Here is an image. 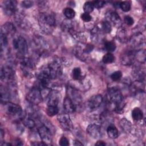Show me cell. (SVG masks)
Here are the masks:
<instances>
[{"instance_id":"1","label":"cell","mask_w":146,"mask_h":146,"mask_svg":"<svg viewBox=\"0 0 146 146\" xmlns=\"http://www.w3.org/2000/svg\"><path fill=\"white\" fill-rule=\"evenodd\" d=\"M107 99L108 102L113 105H115V111L117 112H121L124 107L123 103V98L120 91L115 87L110 88L107 92Z\"/></svg>"},{"instance_id":"2","label":"cell","mask_w":146,"mask_h":146,"mask_svg":"<svg viewBox=\"0 0 146 146\" xmlns=\"http://www.w3.org/2000/svg\"><path fill=\"white\" fill-rule=\"evenodd\" d=\"M38 22L40 29L46 34H51L55 27L56 21L53 14L41 13L38 17Z\"/></svg>"},{"instance_id":"3","label":"cell","mask_w":146,"mask_h":146,"mask_svg":"<svg viewBox=\"0 0 146 146\" xmlns=\"http://www.w3.org/2000/svg\"><path fill=\"white\" fill-rule=\"evenodd\" d=\"M5 111L8 115L18 117L21 120H22L26 116V114L23 112L21 107L13 103L8 102L5 103Z\"/></svg>"},{"instance_id":"4","label":"cell","mask_w":146,"mask_h":146,"mask_svg":"<svg viewBox=\"0 0 146 146\" xmlns=\"http://www.w3.org/2000/svg\"><path fill=\"white\" fill-rule=\"evenodd\" d=\"M46 68L51 79L59 78L62 74V64L59 60H54L46 66Z\"/></svg>"},{"instance_id":"5","label":"cell","mask_w":146,"mask_h":146,"mask_svg":"<svg viewBox=\"0 0 146 146\" xmlns=\"http://www.w3.org/2000/svg\"><path fill=\"white\" fill-rule=\"evenodd\" d=\"M26 99L30 104L34 105L39 104L42 101L41 90L36 87H34L27 94Z\"/></svg>"},{"instance_id":"6","label":"cell","mask_w":146,"mask_h":146,"mask_svg":"<svg viewBox=\"0 0 146 146\" xmlns=\"http://www.w3.org/2000/svg\"><path fill=\"white\" fill-rule=\"evenodd\" d=\"M67 94L68 97L72 100L75 108L77 106H80L82 103V97L80 92L73 87L68 86L67 88Z\"/></svg>"},{"instance_id":"7","label":"cell","mask_w":146,"mask_h":146,"mask_svg":"<svg viewBox=\"0 0 146 146\" xmlns=\"http://www.w3.org/2000/svg\"><path fill=\"white\" fill-rule=\"evenodd\" d=\"M38 132L42 141L46 145H50L51 144L52 133L48 127L46 125H42L38 128Z\"/></svg>"},{"instance_id":"8","label":"cell","mask_w":146,"mask_h":146,"mask_svg":"<svg viewBox=\"0 0 146 146\" xmlns=\"http://www.w3.org/2000/svg\"><path fill=\"white\" fill-rule=\"evenodd\" d=\"M14 48L17 50L21 55H25L27 52L28 46L26 39L20 36L18 38L14 39L13 42Z\"/></svg>"},{"instance_id":"9","label":"cell","mask_w":146,"mask_h":146,"mask_svg":"<svg viewBox=\"0 0 146 146\" xmlns=\"http://www.w3.org/2000/svg\"><path fill=\"white\" fill-rule=\"evenodd\" d=\"M145 37L140 32H136L128 40L131 46L134 48H138L145 44Z\"/></svg>"},{"instance_id":"10","label":"cell","mask_w":146,"mask_h":146,"mask_svg":"<svg viewBox=\"0 0 146 146\" xmlns=\"http://www.w3.org/2000/svg\"><path fill=\"white\" fill-rule=\"evenodd\" d=\"M1 80H6L13 84L14 79V71L11 67L9 66H4L1 70Z\"/></svg>"},{"instance_id":"11","label":"cell","mask_w":146,"mask_h":146,"mask_svg":"<svg viewBox=\"0 0 146 146\" xmlns=\"http://www.w3.org/2000/svg\"><path fill=\"white\" fill-rule=\"evenodd\" d=\"M17 2L14 0H7L3 2L2 8L4 13L7 15H12L15 13Z\"/></svg>"},{"instance_id":"12","label":"cell","mask_w":146,"mask_h":146,"mask_svg":"<svg viewBox=\"0 0 146 146\" xmlns=\"http://www.w3.org/2000/svg\"><path fill=\"white\" fill-rule=\"evenodd\" d=\"M58 120L62 127L67 131H70L72 128V123L68 115L66 113L60 114L58 116Z\"/></svg>"},{"instance_id":"13","label":"cell","mask_w":146,"mask_h":146,"mask_svg":"<svg viewBox=\"0 0 146 146\" xmlns=\"http://www.w3.org/2000/svg\"><path fill=\"white\" fill-rule=\"evenodd\" d=\"M135 54L133 50H128L124 52L121 56V62L124 65H131L135 60Z\"/></svg>"},{"instance_id":"14","label":"cell","mask_w":146,"mask_h":146,"mask_svg":"<svg viewBox=\"0 0 146 146\" xmlns=\"http://www.w3.org/2000/svg\"><path fill=\"white\" fill-rule=\"evenodd\" d=\"M88 134L94 139H99L102 136V131L100 125L96 124H91L87 128Z\"/></svg>"},{"instance_id":"15","label":"cell","mask_w":146,"mask_h":146,"mask_svg":"<svg viewBox=\"0 0 146 146\" xmlns=\"http://www.w3.org/2000/svg\"><path fill=\"white\" fill-rule=\"evenodd\" d=\"M103 102V98L100 95H95L91 97L87 102V106L91 110H94L100 107Z\"/></svg>"},{"instance_id":"16","label":"cell","mask_w":146,"mask_h":146,"mask_svg":"<svg viewBox=\"0 0 146 146\" xmlns=\"http://www.w3.org/2000/svg\"><path fill=\"white\" fill-rule=\"evenodd\" d=\"M60 93L57 90H51L48 94L47 106H58L60 101Z\"/></svg>"},{"instance_id":"17","label":"cell","mask_w":146,"mask_h":146,"mask_svg":"<svg viewBox=\"0 0 146 146\" xmlns=\"http://www.w3.org/2000/svg\"><path fill=\"white\" fill-rule=\"evenodd\" d=\"M106 17L108 19L113 23V24L117 27H120L121 25V20L120 16L115 11H110L106 14Z\"/></svg>"},{"instance_id":"18","label":"cell","mask_w":146,"mask_h":146,"mask_svg":"<svg viewBox=\"0 0 146 146\" xmlns=\"http://www.w3.org/2000/svg\"><path fill=\"white\" fill-rule=\"evenodd\" d=\"M16 29L11 22H6L3 24L1 28V33L6 35H11L15 33Z\"/></svg>"},{"instance_id":"19","label":"cell","mask_w":146,"mask_h":146,"mask_svg":"<svg viewBox=\"0 0 146 146\" xmlns=\"http://www.w3.org/2000/svg\"><path fill=\"white\" fill-rule=\"evenodd\" d=\"M34 40L36 46L39 48V52H40L41 51L42 52H43L48 48V45L47 43L43 38L40 37V36H35Z\"/></svg>"},{"instance_id":"20","label":"cell","mask_w":146,"mask_h":146,"mask_svg":"<svg viewBox=\"0 0 146 146\" xmlns=\"http://www.w3.org/2000/svg\"><path fill=\"white\" fill-rule=\"evenodd\" d=\"M63 108L67 113H71L75 111L76 108L72 100L67 96L63 101Z\"/></svg>"},{"instance_id":"21","label":"cell","mask_w":146,"mask_h":146,"mask_svg":"<svg viewBox=\"0 0 146 146\" xmlns=\"http://www.w3.org/2000/svg\"><path fill=\"white\" fill-rule=\"evenodd\" d=\"M132 75L136 81L143 82L145 77V71L140 67H136L132 71Z\"/></svg>"},{"instance_id":"22","label":"cell","mask_w":146,"mask_h":146,"mask_svg":"<svg viewBox=\"0 0 146 146\" xmlns=\"http://www.w3.org/2000/svg\"><path fill=\"white\" fill-rule=\"evenodd\" d=\"M10 93L9 90L3 86L0 87V97L2 103H6L9 102L10 98Z\"/></svg>"},{"instance_id":"23","label":"cell","mask_w":146,"mask_h":146,"mask_svg":"<svg viewBox=\"0 0 146 146\" xmlns=\"http://www.w3.org/2000/svg\"><path fill=\"white\" fill-rule=\"evenodd\" d=\"M120 125L121 129L127 133L131 132L133 129V126L131 123L125 118H123L120 121Z\"/></svg>"},{"instance_id":"24","label":"cell","mask_w":146,"mask_h":146,"mask_svg":"<svg viewBox=\"0 0 146 146\" xmlns=\"http://www.w3.org/2000/svg\"><path fill=\"white\" fill-rule=\"evenodd\" d=\"M62 29L63 31L69 32L70 34H73L74 33V26L72 24V22L67 19L64 21L62 23Z\"/></svg>"},{"instance_id":"25","label":"cell","mask_w":146,"mask_h":146,"mask_svg":"<svg viewBox=\"0 0 146 146\" xmlns=\"http://www.w3.org/2000/svg\"><path fill=\"white\" fill-rule=\"evenodd\" d=\"M116 36H117V39L119 40L120 42L121 43H125L128 42L129 40L127 31L124 29L120 28L117 32Z\"/></svg>"},{"instance_id":"26","label":"cell","mask_w":146,"mask_h":146,"mask_svg":"<svg viewBox=\"0 0 146 146\" xmlns=\"http://www.w3.org/2000/svg\"><path fill=\"white\" fill-rule=\"evenodd\" d=\"M107 132L110 138L114 139L118 137L119 132L116 127L113 125H109L107 128Z\"/></svg>"},{"instance_id":"27","label":"cell","mask_w":146,"mask_h":146,"mask_svg":"<svg viewBox=\"0 0 146 146\" xmlns=\"http://www.w3.org/2000/svg\"><path fill=\"white\" fill-rule=\"evenodd\" d=\"M146 59V52L144 49H140L138 50L135 54V59L137 60L141 63H144L145 62Z\"/></svg>"},{"instance_id":"28","label":"cell","mask_w":146,"mask_h":146,"mask_svg":"<svg viewBox=\"0 0 146 146\" xmlns=\"http://www.w3.org/2000/svg\"><path fill=\"white\" fill-rule=\"evenodd\" d=\"M74 53L75 55L76 56V58H78L81 60L84 61L87 58V56L86 55H87V54L84 51L83 49H82V48L79 47H76L74 49Z\"/></svg>"},{"instance_id":"29","label":"cell","mask_w":146,"mask_h":146,"mask_svg":"<svg viewBox=\"0 0 146 146\" xmlns=\"http://www.w3.org/2000/svg\"><path fill=\"white\" fill-rule=\"evenodd\" d=\"M132 117L135 121H140L143 118V113L139 108H135L132 111Z\"/></svg>"},{"instance_id":"30","label":"cell","mask_w":146,"mask_h":146,"mask_svg":"<svg viewBox=\"0 0 146 146\" xmlns=\"http://www.w3.org/2000/svg\"><path fill=\"white\" fill-rule=\"evenodd\" d=\"M22 123L27 128H29L30 129H32L33 128L35 125V123L34 121V120L32 119V117H27L26 116H25L22 120Z\"/></svg>"},{"instance_id":"31","label":"cell","mask_w":146,"mask_h":146,"mask_svg":"<svg viewBox=\"0 0 146 146\" xmlns=\"http://www.w3.org/2000/svg\"><path fill=\"white\" fill-rule=\"evenodd\" d=\"M63 14L64 16L68 19H70L73 18L75 15V12L72 8L70 7H66L63 11Z\"/></svg>"},{"instance_id":"32","label":"cell","mask_w":146,"mask_h":146,"mask_svg":"<svg viewBox=\"0 0 146 146\" xmlns=\"http://www.w3.org/2000/svg\"><path fill=\"white\" fill-rule=\"evenodd\" d=\"M15 21L18 25L20 26L21 27L25 28L26 26H27V21L24 18L22 15L19 14L17 15L15 17Z\"/></svg>"},{"instance_id":"33","label":"cell","mask_w":146,"mask_h":146,"mask_svg":"<svg viewBox=\"0 0 146 146\" xmlns=\"http://www.w3.org/2000/svg\"><path fill=\"white\" fill-rule=\"evenodd\" d=\"M72 76L73 79L75 80H80L82 79V71L79 67H75L72 70Z\"/></svg>"},{"instance_id":"34","label":"cell","mask_w":146,"mask_h":146,"mask_svg":"<svg viewBox=\"0 0 146 146\" xmlns=\"http://www.w3.org/2000/svg\"><path fill=\"white\" fill-rule=\"evenodd\" d=\"M58 112H59V109L58 106H47L46 112L49 116H53L56 115L58 113Z\"/></svg>"},{"instance_id":"35","label":"cell","mask_w":146,"mask_h":146,"mask_svg":"<svg viewBox=\"0 0 146 146\" xmlns=\"http://www.w3.org/2000/svg\"><path fill=\"white\" fill-rule=\"evenodd\" d=\"M115 60V56L111 52H108L104 55L102 58V60L104 63H111Z\"/></svg>"},{"instance_id":"36","label":"cell","mask_w":146,"mask_h":146,"mask_svg":"<svg viewBox=\"0 0 146 146\" xmlns=\"http://www.w3.org/2000/svg\"><path fill=\"white\" fill-rule=\"evenodd\" d=\"M119 6L121 9L124 12H128L130 10L131 7V3L129 1H122L119 3Z\"/></svg>"},{"instance_id":"37","label":"cell","mask_w":146,"mask_h":146,"mask_svg":"<svg viewBox=\"0 0 146 146\" xmlns=\"http://www.w3.org/2000/svg\"><path fill=\"white\" fill-rule=\"evenodd\" d=\"M0 45H1V50L2 52L3 50L5 49L7 45V36L5 34L1 33L0 34Z\"/></svg>"},{"instance_id":"38","label":"cell","mask_w":146,"mask_h":146,"mask_svg":"<svg viewBox=\"0 0 146 146\" xmlns=\"http://www.w3.org/2000/svg\"><path fill=\"white\" fill-rule=\"evenodd\" d=\"M94 9V6L93 5V3L92 2L90 1H88L86 2L83 6V10L84 11V13H91Z\"/></svg>"},{"instance_id":"39","label":"cell","mask_w":146,"mask_h":146,"mask_svg":"<svg viewBox=\"0 0 146 146\" xmlns=\"http://www.w3.org/2000/svg\"><path fill=\"white\" fill-rule=\"evenodd\" d=\"M102 29L105 33H110L112 30L111 25L108 21H104L102 23Z\"/></svg>"},{"instance_id":"40","label":"cell","mask_w":146,"mask_h":146,"mask_svg":"<svg viewBox=\"0 0 146 146\" xmlns=\"http://www.w3.org/2000/svg\"><path fill=\"white\" fill-rule=\"evenodd\" d=\"M104 47L107 51H108L109 52H111L115 50L116 45L114 42L109 41V42H106V43L104 44Z\"/></svg>"},{"instance_id":"41","label":"cell","mask_w":146,"mask_h":146,"mask_svg":"<svg viewBox=\"0 0 146 146\" xmlns=\"http://www.w3.org/2000/svg\"><path fill=\"white\" fill-rule=\"evenodd\" d=\"M121 76H122V73L120 71H116L114 72L110 76L111 79L113 81H118V80H119L121 79Z\"/></svg>"},{"instance_id":"42","label":"cell","mask_w":146,"mask_h":146,"mask_svg":"<svg viewBox=\"0 0 146 146\" xmlns=\"http://www.w3.org/2000/svg\"><path fill=\"white\" fill-rule=\"evenodd\" d=\"M92 2L93 3L94 7H96L97 9H100L103 7L106 4V2L103 1H92Z\"/></svg>"},{"instance_id":"43","label":"cell","mask_w":146,"mask_h":146,"mask_svg":"<svg viewBox=\"0 0 146 146\" xmlns=\"http://www.w3.org/2000/svg\"><path fill=\"white\" fill-rule=\"evenodd\" d=\"M99 38L98 35V29L95 27L91 31V39L94 41H96Z\"/></svg>"},{"instance_id":"44","label":"cell","mask_w":146,"mask_h":146,"mask_svg":"<svg viewBox=\"0 0 146 146\" xmlns=\"http://www.w3.org/2000/svg\"><path fill=\"white\" fill-rule=\"evenodd\" d=\"M80 17H81V19L83 21L86 22H90L92 19V17L90 15V14H88V13H84L82 14Z\"/></svg>"},{"instance_id":"45","label":"cell","mask_w":146,"mask_h":146,"mask_svg":"<svg viewBox=\"0 0 146 146\" xmlns=\"http://www.w3.org/2000/svg\"><path fill=\"white\" fill-rule=\"evenodd\" d=\"M59 144L61 146H67L69 145V141L66 137L63 136L60 139Z\"/></svg>"},{"instance_id":"46","label":"cell","mask_w":146,"mask_h":146,"mask_svg":"<svg viewBox=\"0 0 146 146\" xmlns=\"http://www.w3.org/2000/svg\"><path fill=\"white\" fill-rule=\"evenodd\" d=\"M124 22L127 25H129V26H131L132 25L133 23H134V20L130 16H128V15H127L124 17Z\"/></svg>"},{"instance_id":"47","label":"cell","mask_w":146,"mask_h":146,"mask_svg":"<svg viewBox=\"0 0 146 146\" xmlns=\"http://www.w3.org/2000/svg\"><path fill=\"white\" fill-rule=\"evenodd\" d=\"M33 1H23L22 2V6L25 8H30L33 5Z\"/></svg>"},{"instance_id":"48","label":"cell","mask_w":146,"mask_h":146,"mask_svg":"<svg viewBox=\"0 0 146 146\" xmlns=\"http://www.w3.org/2000/svg\"><path fill=\"white\" fill-rule=\"evenodd\" d=\"M94 47L92 44H87L86 47H84V48L83 49L84 51L86 53V54H88V53H90V52H91L93 49H94Z\"/></svg>"},{"instance_id":"49","label":"cell","mask_w":146,"mask_h":146,"mask_svg":"<svg viewBox=\"0 0 146 146\" xmlns=\"http://www.w3.org/2000/svg\"><path fill=\"white\" fill-rule=\"evenodd\" d=\"M96 145H106V144L103 141H98L97 143L95 144Z\"/></svg>"},{"instance_id":"50","label":"cell","mask_w":146,"mask_h":146,"mask_svg":"<svg viewBox=\"0 0 146 146\" xmlns=\"http://www.w3.org/2000/svg\"><path fill=\"white\" fill-rule=\"evenodd\" d=\"M74 145H76V146H78V145H83V144L82 143H80V141H78V140H75L74 142V144H73Z\"/></svg>"},{"instance_id":"51","label":"cell","mask_w":146,"mask_h":146,"mask_svg":"<svg viewBox=\"0 0 146 146\" xmlns=\"http://www.w3.org/2000/svg\"><path fill=\"white\" fill-rule=\"evenodd\" d=\"M16 145H23V143H22L21 141H20L19 140H17V141H16Z\"/></svg>"},{"instance_id":"52","label":"cell","mask_w":146,"mask_h":146,"mask_svg":"<svg viewBox=\"0 0 146 146\" xmlns=\"http://www.w3.org/2000/svg\"><path fill=\"white\" fill-rule=\"evenodd\" d=\"M1 145L2 146H4V145H7V146H9V145H11L12 144H10V143H1Z\"/></svg>"}]
</instances>
